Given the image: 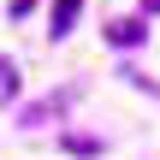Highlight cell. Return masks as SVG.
<instances>
[{
	"instance_id": "cell-1",
	"label": "cell",
	"mask_w": 160,
	"mask_h": 160,
	"mask_svg": "<svg viewBox=\"0 0 160 160\" xmlns=\"http://www.w3.org/2000/svg\"><path fill=\"white\" fill-rule=\"evenodd\" d=\"M77 12H83V0H53V24H48V36H53V42H65V36H71V24H77Z\"/></svg>"
},
{
	"instance_id": "cell-2",
	"label": "cell",
	"mask_w": 160,
	"mask_h": 160,
	"mask_svg": "<svg viewBox=\"0 0 160 160\" xmlns=\"http://www.w3.org/2000/svg\"><path fill=\"white\" fill-rule=\"evenodd\" d=\"M142 36H148V30H142L137 18H113V24H107V42H113V48H137Z\"/></svg>"
},
{
	"instance_id": "cell-3",
	"label": "cell",
	"mask_w": 160,
	"mask_h": 160,
	"mask_svg": "<svg viewBox=\"0 0 160 160\" xmlns=\"http://www.w3.org/2000/svg\"><path fill=\"white\" fill-rule=\"evenodd\" d=\"M12 89H18V77H12V65L0 59V95H12Z\"/></svg>"
},
{
	"instance_id": "cell-4",
	"label": "cell",
	"mask_w": 160,
	"mask_h": 160,
	"mask_svg": "<svg viewBox=\"0 0 160 160\" xmlns=\"http://www.w3.org/2000/svg\"><path fill=\"white\" fill-rule=\"evenodd\" d=\"M142 6H148V12H160V0H142Z\"/></svg>"
}]
</instances>
